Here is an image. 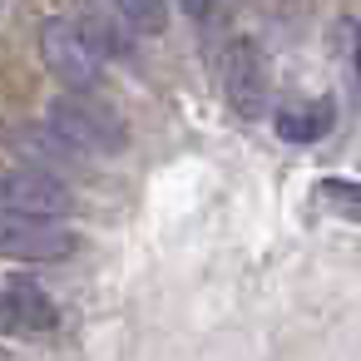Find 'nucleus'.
<instances>
[{
	"label": "nucleus",
	"mask_w": 361,
	"mask_h": 361,
	"mask_svg": "<svg viewBox=\"0 0 361 361\" xmlns=\"http://www.w3.org/2000/svg\"><path fill=\"white\" fill-rule=\"evenodd\" d=\"M45 124H50L75 154H124V149H129V129H124L119 109H109V104L94 99L90 90H65L60 99H50Z\"/></svg>",
	"instance_id": "nucleus-1"
},
{
	"label": "nucleus",
	"mask_w": 361,
	"mask_h": 361,
	"mask_svg": "<svg viewBox=\"0 0 361 361\" xmlns=\"http://www.w3.org/2000/svg\"><path fill=\"white\" fill-rule=\"evenodd\" d=\"M40 60L65 90H94L104 75V55L90 45L85 25L70 16H50L40 25Z\"/></svg>",
	"instance_id": "nucleus-2"
},
{
	"label": "nucleus",
	"mask_w": 361,
	"mask_h": 361,
	"mask_svg": "<svg viewBox=\"0 0 361 361\" xmlns=\"http://www.w3.org/2000/svg\"><path fill=\"white\" fill-rule=\"evenodd\" d=\"M80 247V233L40 213H0V257L11 262H65Z\"/></svg>",
	"instance_id": "nucleus-3"
},
{
	"label": "nucleus",
	"mask_w": 361,
	"mask_h": 361,
	"mask_svg": "<svg viewBox=\"0 0 361 361\" xmlns=\"http://www.w3.org/2000/svg\"><path fill=\"white\" fill-rule=\"evenodd\" d=\"M75 208V193L65 178L45 173V169H6L0 173V213H40V218H60Z\"/></svg>",
	"instance_id": "nucleus-4"
},
{
	"label": "nucleus",
	"mask_w": 361,
	"mask_h": 361,
	"mask_svg": "<svg viewBox=\"0 0 361 361\" xmlns=\"http://www.w3.org/2000/svg\"><path fill=\"white\" fill-rule=\"evenodd\" d=\"M223 94L243 119L267 114V65H262V50L247 35L228 40V50H223Z\"/></svg>",
	"instance_id": "nucleus-5"
},
{
	"label": "nucleus",
	"mask_w": 361,
	"mask_h": 361,
	"mask_svg": "<svg viewBox=\"0 0 361 361\" xmlns=\"http://www.w3.org/2000/svg\"><path fill=\"white\" fill-rule=\"evenodd\" d=\"M60 322V307L55 297L30 282V277H16L0 287V331H11V336H35V331H50Z\"/></svg>",
	"instance_id": "nucleus-6"
},
{
	"label": "nucleus",
	"mask_w": 361,
	"mask_h": 361,
	"mask_svg": "<svg viewBox=\"0 0 361 361\" xmlns=\"http://www.w3.org/2000/svg\"><path fill=\"white\" fill-rule=\"evenodd\" d=\"M80 25H85V35L99 55L134 60V25L124 20V11L114 0H80Z\"/></svg>",
	"instance_id": "nucleus-7"
},
{
	"label": "nucleus",
	"mask_w": 361,
	"mask_h": 361,
	"mask_svg": "<svg viewBox=\"0 0 361 361\" xmlns=\"http://www.w3.org/2000/svg\"><path fill=\"white\" fill-rule=\"evenodd\" d=\"M331 124H336V104L331 99H312L307 109H277V119H272V129L287 144H317V139L331 134Z\"/></svg>",
	"instance_id": "nucleus-8"
},
{
	"label": "nucleus",
	"mask_w": 361,
	"mask_h": 361,
	"mask_svg": "<svg viewBox=\"0 0 361 361\" xmlns=\"http://www.w3.org/2000/svg\"><path fill=\"white\" fill-rule=\"evenodd\" d=\"M124 11V20L144 35H164L169 30V0H114Z\"/></svg>",
	"instance_id": "nucleus-9"
},
{
	"label": "nucleus",
	"mask_w": 361,
	"mask_h": 361,
	"mask_svg": "<svg viewBox=\"0 0 361 361\" xmlns=\"http://www.w3.org/2000/svg\"><path fill=\"white\" fill-rule=\"evenodd\" d=\"M317 193L341 213H361V183H351V178H322Z\"/></svg>",
	"instance_id": "nucleus-10"
},
{
	"label": "nucleus",
	"mask_w": 361,
	"mask_h": 361,
	"mask_svg": "<svg viewBox=\"0 0 361 361\" xmlns=\"http://www.w3.org/2000/svg\"><path fill=\"white\" fill-rule=\"evenodd\" d=\"M178 6H183V11H188V16H193L198 25H208V20H213V16L223 11V0H178Z\"/></svg>",
	"instance_id": "nucleus-11"
}]
</instances>
